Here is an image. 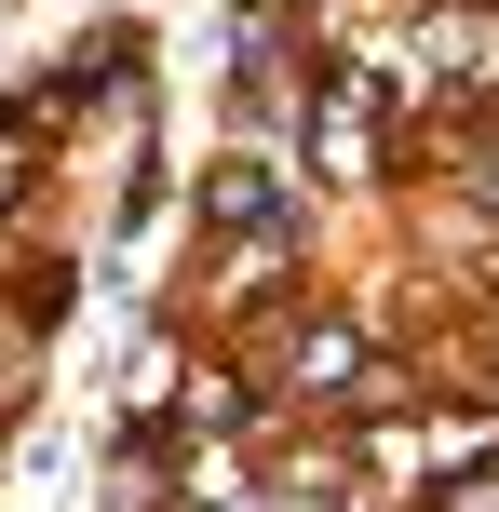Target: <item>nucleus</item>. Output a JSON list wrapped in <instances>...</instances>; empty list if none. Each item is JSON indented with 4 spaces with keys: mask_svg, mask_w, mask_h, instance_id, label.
I'll list each match as a JSON object with an SVG mask.
<instances>
[{
    "mask_svg": "<svg viewBox=\"0 0 499 512\" xmlns=\"http://www.w3.org/2000/svg\"><path fill=\"white\" fill-rule=\"evenodd\" d=\"M203 216H230V230H257V216H270V176H257V162H230V176H203Z\"/></svg>",
    "mask_w": 499,
    "mask_h": 512,
    "instance_id": "f257e3e1",
    "label": "nucleus"
}]
</instances>
